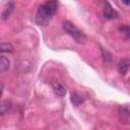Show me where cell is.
I'll list each match as a JSON object with an SVG mask.
<instances>
[{"label": "cell", "mask_w": 130, "mask_h": 130, "mask_svg": "<svg viewBox=\"0 0 130 130\" xmlns=\"http://www.w3.org/2000/svg\"><path fill=\"white\" fill-rule=\"evenodd\" d=\"M58 10V0H47L42 4L37 12L36 21L39 25H47Z\"/></svg>", "instance_id": "obj_1"}, {"label": "cell", "mask_w": 130, "mask_h": 130, "mask_svg": "<svg viewBox=\"0 0 130 130\" xmlns=\"http://www.w3.org/2000/svg\"><path fill=\"white\" fill-rule=\"evenodd\" d=\"M63 29L76 42V43H83L86 39L84 32H82L77 26H75L70 21L63 22Z\"/></svg>", "instance_id": "obj_2"}, {"label": "cell", "mask_w": 130, "mask_h": 130, "mask_svg": "<svg viewBox=\"0 0 130 130\" xmlns=\"http://www.w3.org/2000/svg\"><path fill=\"white\" fill-rule=\"evenodd\" d=\"M118 118L122 124H130V105H121L118 108Z\"/></svg>", "instance_id": "obj_3"}, {"label": "cell", "mask_w": 130, "mask_h": 130, "mask_svg": "<svg viewBox=\"0 0 130 130\" xmlns=\"http://www.w3.org/2000/svg\"><path fill=\"white\" fill-rule=\"evenodd\" d=\"M104 17L107 19H113V18H117L118 17V12L111 6V4L109 2H105V6H104V11H103Z\"/></svg>", "instance_id": "obj_4"}, {"label": "cell", "mask_w": 130, "mask_h": 130, "mask_svg": "<svg viewBox=\"0 0 130 130\" xmlns=\"http://www.w3.org/2000/svg\"><path fill=\"white\" fill-rule=\"evenodd\" d=\"M52 87L54 92L59 96H64L66 94V87L59 81H52Z\"/></svg>", "instance_id": "obj_5"}, {"label": "cell", "mask_w": 130, "mask_h": 130, "mask_svg": "<svg viewBox=\"0 0 130 130\" xmlns=\"http://www.w3.org/2000/svg\"><path fill=\"white\" fill-rule=\"evenodd\" d=\"M130 68V59H122L119 63V72L122 74V75H125L127 73V71L129 70Z\"/></svg>", "instance_id": "obj_6"}, {"label": "cell", "mask_w": 130, "mask_h": 130, "mask_svg": "<svg viewBox=\"0 0 130 130\" xmlns=\"http://www.w3.org/2000/svg\"><path fill=\"white\" fill-rule=\"evenodd\" d=\"M84 100H85V98L78 92H74L71 94V102L74 106H78V105L82 104L84 102Z\"/></svg>", "instance_id": "obj_7"}, {"label": "cell", "mask_w": 130, "mask_h": 130, "mask_svg": "<svg viewBox=\"0 0 130 130\" xmlns=\"http://www.w3.org/2000/svg\"><path fill=\"white\" fill-rule=\"evenodd\" d=\"M9 68V60L5 56H1L0 58V71L3 73Z\"/></svg>", "instance_id": "obj_8"}, {"label": "cell", "mask_w": 130, "mask_h": 130, "mask_svg": "<svg viewBox=\"0 0 130 130\" xmlns=\"http://www.w3.org/2000/svg\"><path fill=\"white\" fill-rule=\"evenodd\" d=\"M0 51L1 53H11L13 52V46L10 43H2L1 47H0Z\"/></svg>", "instance_id": "obj_9"}, {"label": "cell", "mask_w": 130, "mask_h": 130, "mask_svg": "<svg viewBox=\"0 0 130 130\" xmlns=\"http://www.w3.org/2000/svg\"><path fill=\"white\" fill-rule=\"evenodd\" d=\"M9 109H10V103L8 101H3L1 103V106H0V114L5 115Z\"/></svg>", "instance_id": "obj_10"}, {"label": "cell", "mask_w": 130, "mask_h": 130, "mask_svg": "<svg viewBox=\"0 0 130 130\" xmlns=\"http://www.w3.org/2000/svg\"><path fill=\"white\" fill-rule=\"evenodd\" d=\"M12 10H13V4H9L8 6H7V8L5 9V11L3 12V14H2V18L5 20V19H7V18H9V16H10V13L12 12Z\"/></svg>", "instance_id": "obj_11"}, {"label": "cell", "mask_w": 130, "mask_h": 130, "mask_svg": "<svg viewBox=\"0 0 130 130\" xmlns=\"http://www.w3.org/2000/svg\"><path fill=\"white\" fill-rule=\"evenodd\" d=\"M122 2H123L125 5H127V6L130 7V0H122Z\"/></svg>", "instance_id": "obj_12"}]
</instances>
